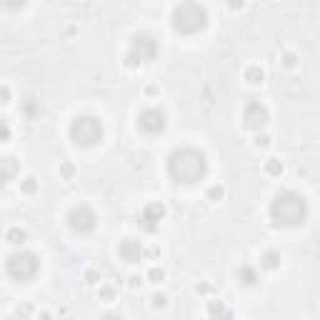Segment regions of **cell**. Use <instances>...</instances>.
Instances as JSON below:
<instances>
[{"label":"cell","mask_w":320,"mask_h":320,"mask_svg":"<svg viewBox=\"0 0 320 320\" xmlns=\"http://www.w3.org/2000/svg\"><path fill=\"white\" fill-rule=\"evenodd\" d=\"M243 78H245L250 85H260V83L265 80V70H263L260 65H248L245 73H243Z\"/></svg>","instance_id":"obj_14"},{"label":"cell","mask_w":320,"mask_h":320,"mask_svg":"<svg viewBox=\"0 0 320 320\" xmlns=\"http://www.w3.org/2000/svg\"><path fill=\"white\" fill-rule=\"evenodd\" d=\"M100 298H103L105 303H113V300H115V290H113V288H100Z\"/></svg>","instance_id":"obj_24"},{"label":"cell","mask_w":320,"mask_h":320,"mask_svg":"<svg viewBox=\"0 0 320 320\" xmlns=\"http://www.w3.org/2000/svg\"><path fill=\"white\" fill-rule=\"evenodd\" d=\"M25 238H28V233H25L23 228H18V225H13V228H8V230H5V240H8V243H13V245L25 243Z\"/></svg>","instance_id":"obj_15"},{"label":"cell","mask_w":320,"mask_h":320,"mask_svg":"<svg viewBox=\"0 0 320 320\" xmlns=\"http://www.w3.org/2000/svg\"><path fill=\"white\" fill-rule=\"evenodd\" d=\"M163 218H165V205L163 203H148L143 208V213L138 215V225L145 233H155Z\"/></svg>","instance_id":"obj_9"},{"label":"cell","mask_w":320,"mask_h":320,"mask_svg":"<svg viewBox=\"0 0 320 320\" xmlns=\"http://www.w3.org/2000/svg\"><path fill=\"white\" fill-rule=\"evenodd\" d=\"M208 315H230V313L223 308V303H215V300H213V303L208 305Z\"/></svg>","instance_id":"obj_22"},{"label":"cell","mask_w":320,"mask_h":320,"mask_svg":"<svg viewBox=\"0 0 320 320\" xmlns=\"http://www.w3.org/2000/svg\"><path fill=\"white\" fill-rule=\"evenodd\" d=\"M280 65H283V68H288V70H295V68L300 65V58H298V53H293V50L283 53V55H280Z\"/></svg>","instance_id":"obj_16"},{"label":"cell","mask_w":320,"mask_h":320,"mask_svg":"<svg viewBox=\"0 0 320 320\" xmlns=\"http://www.w3.org/2000/svg\"><path fill=\"white\" fill-rule=\"evenodd\" d=\"M165 125H168V118H165V113L160 108H145L138 115V128L143 130L145 135H158V133L165 130Z\"/></svg>","instance_id":"obj_8"},{"label":"cell","mask_w":320,"mask_h":320,"mask_svg":"<svg viewBox=\"0 0 320 320\" xmlns=\"http://www.w3.org/2000/svg\"><path fill=\"white\" fill-rule=\"evenodd\" d=\"M265 173L273 175V178L283 175V163H280L278 158H268V160H265Z\"/></svg>","instance_id":"obj_17"},{"label":"cell","mask_w":320,"mask_h":320,"mask_svg":"<svg viewBox=\"0 0 320 320\" xmlns=\"http://www.w3.org/2000/svg\"><path fill=\"white\" fill-rule=\"evenodd\" d=\"M25 3H28V0H3V5H5L8 10H20V8H25Z\"/></svg>","instance_id":"obj_23"},{"label":"cell","mask_w":320,"mask_h":320,"mask_svg":"<svg viewBox=\"0 0 320 320\" xmlns=\"http://www.w3.org/2000/svg\"><path fill=\"white\" fill-rule=\"evenodd\" d=\"M205 173H208V158L198 148L183 145V148H175L168 155V175H170L173 183L193 185V183L203 180Z\"/></svg>","instance_id":"obj_1"},{"label":"cell","mask_w":320,"mask_h":320,"mask_svg":"<svg viewBox=\"0 0 320 320\" xmlns=\"http://www.w3.org/2000/svg\"><path fill=\"white\" fill-rule=\"evenodd\" d=\"M98 280H100V273H98V270H88V273H85V283L95 285Z\"/></svg>","instance_id":"obj_27"},{"label":"cell","mask_w":320,"mask_h":320,"mask_svg":"<svg viewBox=\"0 0 320 320\" xmlns=\"http://www.w3.org/2000/svg\"><path fill=\"white\" fill-rule=\"evenodd\" d=\"M65 220H68V228H70L73 233H78V235H88V233H93L95 225H98L95 210H93L90 205H85V203L75 205V208L68 213Z\"/></svg>","instance_id":"obj_7"},{"label":"cell","mask_w":320,"mask_h":320,"mask_svg":"<svg viewBox=\"0 0 320 320\" xmlns=\"http://www.w3.org/2000/svg\"><path fill=\"white\" fill-rule=\"evenodd\" d=\"M8 98H10V90H8V85H3V103H8Z\"/></svg>","instance_id":"obj_32"},{"label":"cell","mask_w":320,"mask_h":320,"mask_svg":"<svg viewBox=\"0 0 320 320\" xmlns=\"http://www.w3.org/2000/svg\"><path fill=\"white\" fill-rule=\"evenodd\" d=\"M118 255H120V260H125V263H140L143 255H145V245L140 240H135V238H125L118 245Z\"/></svg>","instance_id":"obj_11"},{"label":"cell","mask_w":320,"mask_h":320,"mask_svg":"<svg viewBox=\"0 0 320 320\" xmlns=\"http://www.w3.org/2000/svg\"><path fill=\"white\" fill-rule=\"evenodd\" d=\"M155 55H158V40L150 33H135L133 40H130L128 55H125V65L138 68V65L155 60Z\"/></svg>","instance_id":"obj_5"},{"label":"cell","mask_w":320,"mask_h":320,"mask_svg":"<svg viewBox=\"0 0 320 320\" xmlns=\"http://www.w3.org/2000/svg\"><path fill=\"white\" fill-rule=\"evenodd\" d=\"M5 270L15 280H33L38 275V270H40V260H38L35 253L20 250V253H13L5 260Z\"/></svg>","instance_id":"obj_6"},{"label":"cell","mask_w":320,"mask_h":320,"mask_svg":"<svg viewBox=\"0 0 320 320\" xmlns=\"http://www.w3.org/2000/svg\"><path fill=\"white\" fill-rule=\"evenodd\" d=\"M73 173H75V168H73L70 163H65V165H63V175H65V178H73Z\"/></svg>","instance_id":"obj_30"},{"label":"cell","mask_w":320,"mask_h":320,"mask_svg":"<svg viewBox=\"0 0 320 320\" xmlns=\"http://www.w3.org/2000/svg\"><path fill=\"white\" fill-rule=\"evenodd\" d=\"M70 140L78 148H93L103 140V123L95 115H78L70 123Z\"/></svg>","instance_id":"obj_4"},{"label":"cell","mask_w":320,"mask_h":320,"mask_svg":"<svg viewBox=\"0 0 320 320\" xmlns=\"http://www.w3.org/2000/svg\"><path fill=\"white\" fill-rule=\"evenodd\" d=\"M168 305V298L163 295V293H158V295H153V308L158 310V308H165Z\"/></svg>","instance_id":"obj_25"},{"label":"cell","mask_w":320,"mask_h":320,"mask_svg":"<svg viewBox=\"0 0 320 320\" xmlns=\"http://www.w3.org/2000/svg\"><path fill=\"white\" fill-rule=\"evenodd\" d=\"M270 218L275 225L298 228L308 220V200L295 190H280L270 200Z\"/></svg>","instance_id":"obj_2"},{"label":"cell","mask_w":320,"mask_h":320,"mask_svg":"<svg viewBox=\"0 0 320 320\" xmlns=\"http://www.w3.org/2000/svg\"><path fill=\"white\" fill-rule=\"evenodd\" d=\"M10 138V128H8V123H3V140H8Z\"/></svg>","instance_id":"obj_31"},{"label":"cell","mask_w":320,"mask_h":320,"mask_svg":"<svg viewBox=\"0 0 320 320\" xmlns=\"http://www.w3.org/2000/svg\"><path fill=\"white\" fill-rule=\"evenodd\" d=\"M228 8L230 10H243L245 8V0H228Z\"/></svg>","instance_id":"obj_28"},{"label":"cell","mask_w":320,"mask_h":320,"mask_svg":"<svg viewBox=\"0 0 320 320\" xmlns=\"http://www.w3.org/2000/svg\"><path fill=\"white\" fill-rule=\"evenodd\" d=\"M243 123H245L248 130H258L260 133V130L268 125V108L263 103H258V100H250L243 108Z\"/></svg>","instance_id":"obj_10"},{"label":"cell","mask_w":320,"mask_h":320,"mask_svg":"<svg viewBox=\"0 0 320 320\" xmlns=\"http://www.w3.org/2000/svg\"><path fill=\"white\" fill-rule=\"evenodd\" d=\"M20 190L28 193V195H33V193L38 190V183H35V178H33V175H30V178H25V180L20 183Z\"/></svg>","instance_id":"obj_20"},{"label":"cell","mask_w":320,"mask_h":320,"mask_svg":"<svg viewBox=\"0 0 320 320\" xmlns=\"http://www.w3.org/2000/svg\"><path fill=\"white\" fill-rule=\"evenodd\" d=\"M163 278H165V270H163V268H150V270H148V280H150V283H160Z\"/></svg>","instance_id":"obj_21"},{"label":"cell","mask_w":320,"mask_h":320,"mask_svg":"<svg viewBox=\"0 0 320 320\" xmlns=\"http://www.w3.org/2000/svg\"><path fill=\"white\" fill-rule=\"evenodd\" d=\"M255 145H258V148H268V145H270V135H265V133H258Z\"/></svg>","instance_id":"obj_26"},{"label":"cell","mask_w":320,"mask_h":320,"mask_svg":"<svg viewBox=\"0 0 320 320\" xmlns=\"http://www.w3.org/2000/svg\"><path fill=\"white\" fill-rule=\"evenodd\" d=\"M13 168H15V165H13V158H5V160H3V180H5V183L13 180Z\"/></svg>","instance_id":"obj_18"},{"label":"cell","mask_w":320,"mask_h":320,"mask_svg":"<svg viewBox=\"0 0 320 320\" xmlns=\"http://www.w3.org/2000/svg\"><path fill=\"white\" fill-rule=\"evenodd\" d=\"M170 23H173V30L175 33H180V35H195V33H200L208 25V10L200 3H195V0H183L180 5H175Z\"/></svg>","instance_id":"obj_3"},{"label":"cell","mask_w":320,"mask_h":320,"mask_svg":"<svg viewBox=\"0 0 320 320\" xmlns=\"http://www.w3.org/2000/svg\"><path fill=\"white\" fill-rule=\"evenodd\" d=\"M235 278H238V283L240 285H255L258 283V270L253 268V265H240L238 270H235Z\"/></svg>","instance_id":"obj_12"},{"label":"cell","mask_w":320,"mask_h":320,"mask_svg":"<svg viewBox=\"0 0 320 320\" xmlns=\"http://www.w3.org/2000/svg\"><path fill=\"white\" fill-rule=\"evenodd\" d=\"M260 265H263L265 270H278V268H280V253H278V250H265V253H260Z\"/></svg>","instance_id":"obj_13"},{"label":"cell","mask_w":320,"mask_h":320,"mask_svg":"<svg viewBox=\"0 0 320 320\" xmlns=\"http://www.w3.org/2000/svg\"><path fill=\"white\" fill-rule=\"evenodd\" d=\"M223 195H225V188H223V185H213V188L208 190V200H210V203H218V200H223Z\"/></svg>","instance_id":"obj_19"},{"label":"cell","mask_w":320,"mask_h":320,"mask_svg":"<svg viewBox=\"0 0 320 320\" xmlns=\"http://www.w3.org/2000/svg\"><path fill=\"white\" fill-rule=\"evenodd\" d=\"M128 285H130V288H140V285H143V278H140V275H130Z\"/></svg>","instance_id":"obj_29"}]
</instances>
